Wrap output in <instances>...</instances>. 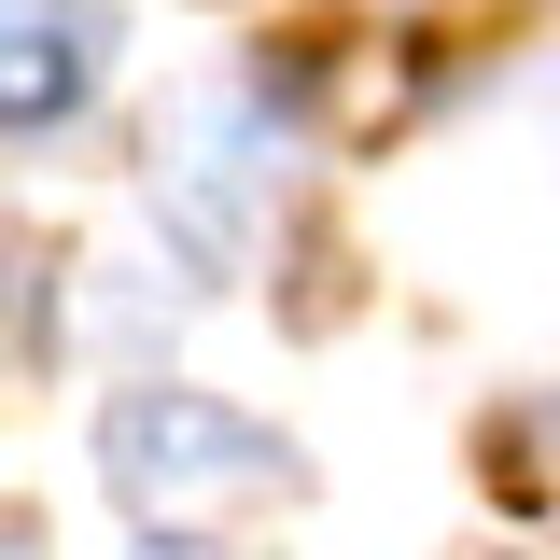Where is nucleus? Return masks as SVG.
<instances>
[{
    "label": "nucleus",
    "instance_id": "f257e3e1",
    "mask_svg": "<svg viewBox=\"0 0 560 560\" xmlns=\"http://www.w3.org/2000/svg\"><path fill=\"white\" fill-rule=\"evenodd\" d=\"M98 477H113V504H140L168 547H210V533L280 518V504L308 490V463L280 448L267 420H238L224 393L140 378V393H113V420H98Z\"/></svg>",
    "mask_w": 560,
    "mask_h": 560
},
{
    "label": "nucleus",
    "instance_id": "f03ea898",
    "mask_svg": "<svg viewBox=\"0 0 560 560\" xmlns=\"http://www.w3.org/2000/svg\"><path fill=\"white\" fill-rule=\"evenodd\" d=\"M267 168H280V127L253 113V98H224V84L183 98L168 140H154V183H168V210H183V238H197V253H238V238H253Z\"/></svg>",
    "mask_w": 560,
    "mask_h": 560
},
{
    "label": "nucleus",
    "instance_id": "7ed1b4c3",
    "mask_svg": "<svg viewBox=\"0 0 560 560\" xmlns=\"http://www.w3.org/2000/svg\"><path fill=\"white\" fill-rule=\"evenodd\" d=\"M113 14L98 0H0V127H57L98 98Z\"/></svg>",
    "mask_w": 560,
    "mask_h": 560
},
{
    "label": "nucleus",
    "instance_id": "20e7f679",
    "mask_svg": "<svg viewBox=\"0 0 560 560\" xmlns=\"http://www.w3.org/2000/svg\"><path fill=\"white\" fill-rule=\"evenodd\" d=\"M140 560H197V547H140Z\"/></svg>",
    "mask_w": 560,
    "mask_h": 560
}]
</instances>
